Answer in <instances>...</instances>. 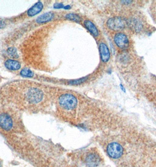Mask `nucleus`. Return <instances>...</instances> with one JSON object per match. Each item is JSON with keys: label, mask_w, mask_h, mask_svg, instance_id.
I'll return each mask as SVG.
<instances>
[{"label": "nucleus", "mask_w": 156, "mask_h": 167, "mask_svg": "<svg viewBox=\"0 0 156 167\" xmlns=\"http://www.w3.org/2000/svg\"><path fill=\"white\" fill-rule=\"evenodd\" d=\"M21 75L22 76L27 77H32L34 76V73L28 68H25L22 69L21 72Z\"/></svg>", "instance_id": "13"}, {"label": "nucleus", "mask_w": 156, "mask_h": 167, "mask_svg": "<svg viewBox=\"0 0 156 167\" xmlns=\"http://www.w3.org/2000/svg\"><path fill=\"white\" fill-rule=\"evenodd\" d=\"M106 151L109 157L113 159H117L123 153V148L117 143H111L107 147Z\"/></svg>", "instance_id": "3"}, {"label": "nucleus", "mask_w": 156, "mask_h": 167, "mask_svg": "<svg viewBox=\"0 0 156 167\" xmlns=\"http://www.w3.org/2000/svg\"><path fill=\"white\" fill-rule=\"evenodd\" d=\"M66 18H68L69 20H72V21H76L78 22L80 20L79 19V17H78V15H75V14H68L66 16Z\"/></svg>", "instance_id": "15"}, {"label": "nucleus", "mask_w": 156, "mask_h": 167, "mask_svg": "<svg viewBox=\"0 0 156 167\" xmlns=\"http://www.w3.org/2000/svg\"><path fill=\"white\" fill-rule=\"evenodd\" d=\"M6 67L9 70H17L21 68V64L18 61L13 59H8L5 62Z\"/></svg>", "instance_id": "10"}, {"label": "nucleus", "mask_w": 156, "mask_h": 167, "mask_svg": "<svg viewBox=\"0 0 156 167\" xmlns=\"http://www.w3.org/2000/svg\"><path fill=\"white\" fill-rule=\"evenodd\" d=\"M13 127V121L7 113L0 114V127L5 131H9Z\"/></svg>", "instance_id": "4"}, {"label": "nucleus", "mask_w": 156, "mask_h": 167, "mask_svg": "<svg viewBox=\"0 0 156 167\" xmlns=\"http://www.w3.org/2000/svg\"><path fill=\"white\" fill-rule=\"evenodd\" d=\"M84 25L87 29L95 36H98L99 35V31L92 22L86 20L84 22Z\"/></svg>", "instance_id": "11"}, {"label": "nucleus", "mask_w": 156, "mask_h": 167, "mask_svg": "<svg viewBox=\"0 0 156 167\" xmlns=\"http://www.w3.org/2000/svg\"><path fill=\"white\" fill-rule=\"evenodd\" d=\"M99 50L102 61L103 62H106L109 60L110 56L109 49L106 44L102 43L100 44Z\"/></svg>", "instance_id": "8"}, {"label": "nucleus", "mask_w": 156, "mask_h": 167, "mask_svg": "<svg viewBox=\"0 0 156 167\" xmlns=\"http://www.w3.org/2000/svg\"><path fill=\"white\" fill-rule=\"evenodd\" d=\"M107 25L114 31H121L125 27V22L121 18L113 17L107 21Z\"/></svg>", "instance_id": "5"}, {"label": "nucleus", "mask_w": 156, "mask_h": 167, "mask_svg": "<svg viewBox=\"0 0 156 167\" xmlns=\"http://www.w3.org/2000/svg\"><path fill=\"white\" fill-rule=\"evenodd\" d=\"M8 53L9 54V55L15 58H17L18 57V55L17 54V51L14 48H10L8 49Z\"/></svg>", "instance_id": "14"}, {"label": "nucleus", "mask_w": 156, "mask_h": 167, "mask_svg": "<svg viewBox=\"0 0 156 167\" xmlns=\"http://www.w3.org/2000/svg\"><path fill=\"white\" fill-rule=\"evenodd\" d=\"M114 41L121 49H127L129 45L128 36L123 33H118L114 36Z\"/></svg>", "instance_id": "6"}, {"label": "nucleus", "mask_w": 156, "mask_h": 167, "mask_svg": "<svg viewBox=\"0 0 156 167\" xmlns=\"http://www.w3.org/2000/svg\"><path fill=\"white\" fill-rule=\"evenodd\" d=\"M54 18V14L52 13H47L39 16L36 19V22L38 24H43L51 21Z\"/></svg>", "instance_id": "12"}, {"label": "nucleus", "mask_w": 156, "mask_h": 167, "mask_svg": "<svg viewBox=\"0 0 156 167\" xmlns=\"http://www.w3.org/2000/svg\"><path fill=\"white\" fill-rule=\"evenodd\" d=\"M59 106L65 110L69 111L75 109L78 105L77 98L73 95L66 93L62 95L58 100Z\"/></svg>", "instance_id": "1"}, {"label": "nucleus", "mask_w": 156, "mask_h": 167, "mask_svg": "<svg viewBox=\"0 0 156 167\" xmlns=\"http://www.w3.org/2000/svg\"><path fill=\"white\" fill-rule=\"evenodd\" d=\"M26 98L31 103H39L43 100V91L38 88L29 87L26 94Z\"/></svg>", "instance_id": "2"}, {"label": "nucleus", "mask_w": 156, "mask_h": 167, "mask_svg": "<svg viewBox=\"0 0 156 167\" xmlns=\"http://www.w3.org/2000/svg\"><path fill=\"white\" fill-rule=\"evenodd\" d=\"M64 7L63 4H61V3H55L54 4V8H61Z\"/></svg>", "instance_id": "16"}, {"label": "nucleus", "mask_w": 156, "mask_h": 167, "mask_svg": "<svg viewBox=\"0 0 156 167\" xmlns=\"http://www.w3.org/2000/svg\"><path fill=\"white\" fill-rule=\"evenodd\" d=\"M85 162L86 165L88 167H97L100 163L99 157L97 154L91 153L86 155Z\"/></svg>", "instance_id": "7"}, {"label": "nucleus", "mask_w": 156, "mask_h": 167, "mask_svg": "<svg viewBox=\"0 0 156 167\" xmlns=\"http://www.w3.org/2000/svg\"><path fill=\"white\" fill-rule=\"evenodd\" d=\"M43 3L40 1H38L33 7H31L29 9L27 12V14L29 17H33L39 13L43 10Z\"/></svg>", "instance_id": "9"}]
</instances>
